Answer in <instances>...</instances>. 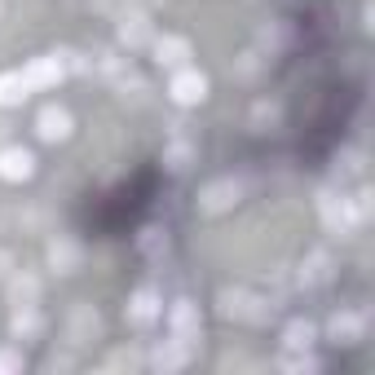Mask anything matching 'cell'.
<instances>
[{"label":"cell","instance_id":"8992f818","mask_svg":"<svg viewBox=\"0 0 375 375\" xmlns=\"http://www.w3.org/2000/svg\"><path fill=\"white\" fill-rule=\"evenodd\" d=\"M309 340H314V327H309V322H291V327H287V345L291 349H305Z\"/></svg>","mask_w":375,"mask_h":375},{"label":"cell","instance_id":"52a82bcc","mask_svg":"<svg viewBox=\"0 0 375 375\" xmlns=\"http://www.w3.org/2000/svg\"><path fill=\"white\" fill-rule=\"evenodd\" d=\"M133 318L137 322H151L155 318V296H151V291H141V296L133 300Z\"/></svg>","mask_w":375,"mask_h":375},{"label":"cell","instance_id":"5b68a950","mask_svg":"<svg viewBox=\"0 0 375 375\" xmlns=\"http://www.w3.org/2000/svg\"><path fill=\"white\" fill-rule=\"evenodd\" d=\"M172 327H177V336H182V340L194 336V309L190 305H177L172 309Z\"/></svg>","mask_w":375,"mask_h":375},{"label":"cell","instance_id":"277c9868","mask_svg":"<svg viewBox=\"0 0 375 375\" xmlns=\"http://www.w3.org/2000/svg\"><path fill=\"white\" fill-rule=\"evenodd\" d=\"M172 93L182 97V102H199V97H203V80H199V75H182V80L172 84Z\"/></svg>","mask_w":375,"mask_h":375},{"label":"cell","instance_id":"7a4b0ae2","mask_svg":"<svg viewBox=\"0 0 375 375\" xmlns=\"http://www.w3.org/2000/svg\"><path fill=\"white\" fill-rule=\"evenodd\" d=\"M27 97V75H5L0 80V102H23Z\"/></svg>","mask_w":375,"mask_h":375},{"label":"cell","instance_id":"6da1fadb","mask_svg":"<svg viewBox=\"0 0 375 375\" xmlns=\"http://www.w3.org/2000/svg\"><path fill=\"white\" fill-rule=\"evenodd\" d=\"M31 172V155L27 151H5L0 155V177H27Z\"/></svg>","mask_w":375,"mask_h":375},{"label":"cell","instance_id":"3957f363","mask_svg":"<svg viewBox=\"0 0 375 375\" xmlns=\"http://www.w3.org/2000/svg\"><path fill=\"white\" fill-rule=\"evenodd\" d=\"M67 115H62V110H44V115H40V133L44 137H67Z\"/></svg>","mask_w":375,"mask_h":375}]
</instances>
